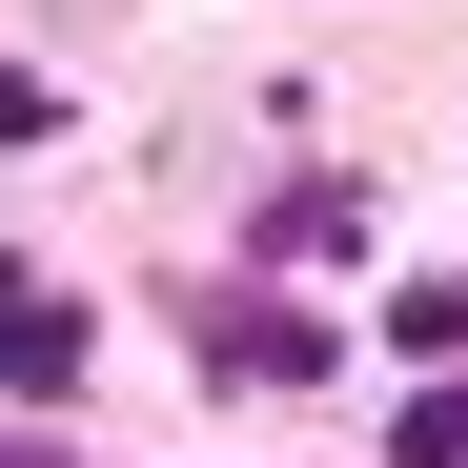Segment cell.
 Instances as JSON below:
<instances>
[{
  "instance_id": "cell-2",
  "label": "cell",
  "mask_w": 468,
  "mask_h": 468,
  "mask_svg": "<svg viewBox=\"0 0 468 468\" xmlns=\"http://www.w3.org/2000/svg\"><path fill=\"white\" fill-rule=\"evenodd\" d=\"M0 468H61V448H0Z\"/></svg>"
},
{
  "instance_id": "cell-1",
  "label": "cell",
  "mask_w": 468,
  "mask_h": 468,
  "mask_svg": "<svg viewBox=\"0 0 468 468\" xmlns=\"http://www.w3.org/2000/svg\"><path fill=\"white\" fill-rule=\"evenodd\" d=\"M0 367H21V387H82V305H61L41 265H0Z\"/></svg>"
}]
</instances>
